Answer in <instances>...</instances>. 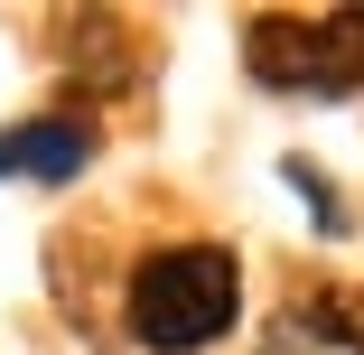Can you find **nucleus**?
I'll use <instances>...</instances> for the list:
<instances>
[{"mask_svg":"<svg viewBox=\"0 0 364 355\" xmlns=\"http://www.w3.org/2000/svg\"><path fill=\"white\" fill-rule=\"evenodd\" d=\"M103 150V131L75 122V112H38V122H10L0 131V178H38V187H65V178H85Z\"/></svg>","mask_w":364,"mask_h":355,"instance_id":"3","label":"nucleus"},{"mask_svg":"<svg viewBox=\"0 0 364 355\" xmlns=\"http://www.w3.org/2000/svg\"><path fill=\"white\" fill-rule=\"evenodd\" d=\"M289 327H299V337H318V346H346V355H364V309H355V300H336V290H327V300H309Z\"/></svg>","mask_w":364,"mask_h":355,"instance_id":"5","label":"nucleus"},{"mask_svg":"<svg viewBox=\"0 0 364 355\" xmlns=\"http://www.w3.org/2000/svg\"><path fill=\"white\" fill-rule=\"evenodd\" d=\"M243 318V262L225 243H159L122 290V327L140 355H205Z\"/></svg>","mask_w":364,"mask_h":355,"instance_id":"1","label":"nucleus"},{"mask_svg":"<svg viewBox=\"0 0 364 355\" xmlns=\"http://www.w3.org/2000/svg\"><path fill=\"white\" fill-rule=\"evenodd\" d=\"M234 38H243V75L271 94H309V103L364 94V10H252Z\"/></svg>","mask_w":364,"mask_h":355,"instance_id":"2","label":"nucleus"},{"mask_svg":"<svg viewBox=\"0 0 364 355\" xmlns=\"http://www.w3.org/2000/svg\"><path fill=\"white\" fill-rule=\"evenodd\" d=\"M280 178L309 196V225H318V234H346V225H355V216H346V196H336V178H327L318 159H299V150H289V159H280Z\"/></svg>","mask_w":364,"mask_h":355,"instance_id":"4","label":"nucleus"}]
</instances>
